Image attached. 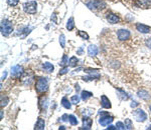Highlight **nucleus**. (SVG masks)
Listing matches in <instances>:
<instances>
[{
    "instance_id": "nucleus-29",
    "label": "nucleus",
    "mask_w": 151,
    "mask_h": 130,
    "mask_svg": "<svg viewBox=\"0 0 151 130\" xmlns=\"http://www.w3.org/2000/svg\"><path fill=\"white\" fill-rule=\"evenodd\" d=\"M116 127H117V129H120V130L126 129L125 128V124H124L123 122H120V121H118L116 123Z\"/></svg>"
},
{
    "instance_id": "nucleus-19",
    "label": "nucleus",
    "mask_w": 151,
    "mask_h": 130,
    "mask_svg": "<svg viewBox=\"0 0 151 130\" xmlns=\"http://www.w3.org/2000/svg\"><path fill=\"white\" fill-rule=\"evenodd\" d=\"M75 28V20H74V17H70V19L68 20L67 22V29L70 31Z\"/></svg>"
},
{
    "instance_id": "nucleus-12",
    "label": "nucleus",
    "mask_w": 151,
    "mask_h": 130,
    "mask_svg": "<svg viewBox=\"0 0 151 130\" xmlns=\"http://www.w3.org/2000/svg\"><path fill=\"white\" fill-rule=\"evenodd\" d=\"M151 0H136L135 5L140 8H147L148 6H150Z\"/></svg>"
},
{
    "instance_id": "nucleus-41",
    "label": "nucleus",
    "mask_w": 151,
    "mask_h": 130,
    "mask_svg": "<svg viewBox=\"0 0 151 130\" xmlns=\"http://www.w3.org/2000/svg\"><path fill=\"white\" fill-rule=\"evenodd\" d=\"M149 109H150V111H151V105H150V106H149Z\"/></svg>"
},
{
    "instance_id": "nucleus-33",
    "label": "nucleus",
    "mask_w": 151,
    "mask_h": 130,
    "mask_svg": "<svg viewBox=\"0 0 151 130\" xmlns=\"http://www.w3.org/2000/svg\"><path fill=\"white\" fill-rule=\"evenodd\" d=\"M68 70H69V67H64V68L62 69V70L60 71V75H63V74H65L68 72Z\"/></svg>"
},
{
    "instance_id": "nucleus-22",
    "label": "nucleus",
    "mask_w": 151,
    "mask_h": 130,
    "mask_svg": "<svg viewBox=\"0 0 151 130\" xmlns=\"http://www.w3.org/2000/svg\"><path fill=\"white\" fill-rule=\"evenodd\" d=\"M118 92L120 93L119 97H120L122 100H128V99H129V95H128L126 92H124L123 90H121V89H118Z\"/></svg>"
},
{
    "instance_id": "nucleus-4",
    "label": "nucleus",
    "mask_w": 151,
    "mask_h": 130,
    "mask_svg": "<svg viewBox=\"0 0 151 130\" xmlns=\"http://www.w3.org/2000/svg\"><path fill=\"white\" fill-rule=\"evenodd\" d=\"M23 9L28 14H35L37 11V3L36 1H27L24 3Z\"/></svg>"
},
{
    "instance_id": "nucleus-30",
    "label": "nucleus",
    "mask_w": 151,
    "mask_h": 130,
    "mask_svg": "<svg viewBox=\"0 0 151 130\" xmlns=\"http://www.w3.org/2000/svg\"><path fill=\"white\" fill-rule=\"evenodd\" d=\"M6 1L10 6H16L18 4L19 0H6Z\"/></svg>"
},
{
    "instance_id": "nucleus-21",
    "label": "nucleus",
    "mask_w": 151,
    "mask_h": 130,
    "mask_svg": "<svg viewBox=\"0 0 151 130\" xmlns=\"http://www.w3.org/2000/svg\"><path fill=\"white\" fill-rule=\"evenodd\" d=\"M69 121L70 125H78V123H79V121H78L77 117L75 116V115H69Z\"/></svg>"
},
{
    "instance_id": "nucleus-20",
    "label": "nucleus",
    "mask_w": 151,
    "mask_h": 130,
    "mask_svg": "<svg viewBox=\"0 0 151 130\" xmlns=\"http://www.w3.org/2000/svg\"><path fill=\"white\" fill-rule=\"evenodd\" d=\"M62 105L65 109H70V107H72V102H70L67 97H64L62 99Z\"/></svg>"
},
{
    "instance_id": "nucleus-26",
    "label": "nucleus",
    "mask_w": 151,
    "mask_h": 130,
    "mask_svg": "<svg viewBox=\"0 0 151 130\" xmlns=\"http://www.w3.org/2000/svg\"><path fill=\"white\" fill-rule=\"evenodd\" d=\"M78 61H79V60H78L77 57H75V56L70 57V61H69V63H70L69 65H70V67H75L76 65H77Z\"/></svg>"
},
{
    "instance_id": "nucleus-32",
    "label": "nucleus",
    "mask_w": 151,
    "mask_h": 130,
    "mask_svg": "<svg viewBox=\"0 0 151 130\" xmlns=\"http://www.w3.org/2000/svg\"><path fill=\"white\" fill-rule=\"evenodd\" d=\"M145 45L148 48H149V49H151V37L150 38H147V39L145 40Z\"/></svg>"
},
{
    "instance_id": "nucleus-10",
    "label": "nucleus",
    "mask_w": 151,
    "mask_h": 130,
    "mask_svg": "<svg viewBox=\"0 0 151 130\" xmlns=\"http://www.w3.org/2000/svg\"><path fill=\"white\" fill-rule=\"evenodd\" d=\"M106 18H107V20H108V22L111 24H116L120 21V18L114 13H108L106 16Z\"/></svg>"
},
{
    "instance_id": "nucleus-18",
    "label": "nucleus",
    "mask_w": 151,
    "mask_h": 130,
    "mask_svg": "<svg viewBox=\"0 0 151 130\" xmlns=\"http://www.w3.org/2000/svg\"><path fill=\"white\" fill-rule=\"evenodd\" d=\"M92 96H93V93L92 92H90V91H86V90H84V91H82V93H81V97H82V99L83 100H88L89 98H91Z\"/></svg>"
},
{
    "instance_id": "nucleus-27",
    "label": "nucleus",
    "mask_w": 151,
    "mask_h": 130,
    "mask_svg": "<svg viewBox=\"0 0 151 130\" xmlns=\"http://www.w3.org/2000/svg\"><path fill=\"white\" fill-rule=\"evenodd\" d=\"M78 34H79V36H81V37L83 38V39L89 40V34H88L87 32H85V31L79 30V32H78Z\"/></svg>"
},
{
    "instance_id": "nucleus-8",
    "label": "nucleus",
    "mask_w": 151,
    "mask_h": 130,
    "mask_svg": "<svg viewBox=\"0 0 151 130\" xmlns=\"http://www.w3.org/2000/svg\"><path fill=\"white\" fill-rule=\"evenodd\" d=\"M117 36H118V39L121 40V41H125V40H128L131 36L130 31L127 29H120L117 32Z\"/></svg>"
},
{
    "instance_id": "nucleus-3",
    "label": "nucleus",
    "mask_w": 151,
    "mask_h": 130,
    "mask_svg": "<svg viewBox=\"0 0 151 130\" xmlns=\"http://www.w3.org/2000/svg\"><path fill=\"white\" fill-rule=\"evenodd\" d=\"M86 5L89 7L91 10H98V9H103L106 7V3L101 0H90L86 3Z\"/></svg>"
},
{
    "instance_id": "nucleus-14",
    "label": "nucleus",
    "mask_w": 151,
    "mask_h": 130,
    "mask_svg": "<svg viewBox=\"0 0 151 130\" xmlns=\"http://www.w3.org/2000/svg\"><path fill=\"white\" fill-rule=\"evenodd\" d=\"M88 54H89L91 57L96 56V55L98 54V47L93 44L89 45V47H88Z\"/></svg>"
},
{
    "instance_id": "nucleus-37",
    "label": "nucleus",
    "mask_w": 151,
    "mask_h": 130,
    "mask_svg": "<svg viewBox=\"0 0 151 130\" xmlns=\"http://www.w3.org/2000/svg\"><path fill=\"white\" fill-rule=\"evenodd\" d=\"M108 129H117L116 126H112V125H110V126L108 127Z\"/></svg>"
},
{
    "instance_id": "nucleus-39",
    "label": "nucleus",
    "mask_w": 151,
    "mask_h": 130,
    "mask_svg": "<svg viewBox=\"0 0 151 130\" xmlns=\"http://www.w3.org/2000/svg\"><path fill=\"white\" fill-rule=\"evenodd\" d=\"M60 129H65V126H60Z\"/></svg>"
},
{
    "instance_id": "nucleus-2",
    "label": "nucleus",
    "mask_w": 151,
    "mask_h": 130,
    "mask_svg": "<svg viewBox=\"0 0 151 130\" xmlns=\"http://www.w3.org/2000/svg\"><path fill=\"white\" fill-rule=\"evenodd\" d=\"M0 30H1V34L3 36H9L13 31V25L8 19H3L1 21V25H0Z\"/></svg>"
},
{
    "instance_id": "nucleus-24",
    "label": "nucleus",
    "mask_w": 151,
    "mask_h": 130,
    "mask_svg": "<svg viewBox=\"0 0 151 130\" xmlns=\"http://www.w3.org/2000/svg\"><path fill=\"white\" fill-rule=\"evenodd\" d=\"M68 63H69V58H68V56L65 54L64 56H63V59L60 60V66H63V67H65V65H67Z\"/></svg>"
},
{
    "instance_id": "nucleus-9",
    "label": "nucleus",
    "mask_w": 151,
    "mask_h": 130,
    "mask_svg": "<svg viewBox=\"0 0 151 130\" xmlns=\"http://www.w3.org/2000/svg\"><path fill=\"white\" fill-rule=\"evenodd\" d=\"M136 29H137V31H139L140 33H143V34L149 33L151 31L150 26H147V25H145V24H141V23L136 24Z\"/></svg>"
},
{
    "instance_id": "nucleus-28",
    "label": "nucleus",
    "mask_w": 151,
    "mask_h": 130,
    "mask_svg": "<svg viewBox=\"0 0 151 130\" xmlns=\"http://www.w3.org/2000/svg\"><path fill=\"white\" fill-rule=\"evenodd\" d=\"M60 44L63 48L65 47V36L64 34H62L60 36Z\"/></svg>"
},
{
    "instance_id": "nucleus-7",
    "label": "nucleus",
    "mask_w": 151,
    "mask_h": 130,
    "mask_svg": "<svg viewBox=\"0 0 151 130\" xmlns=\"http://www.w3.org/2000/svg\"><path fill=\"white\" fill-rule=\"evenodd\" d=\"M23 73V68L20 65H14V66L11 67V77H14V78H19Z\"/></svg>"
},
{
    "instance_id": "nucleus-25",
    "label": "nucleus",
    "mask_w": 151,
    "mask_h": 130,
    "mask_svg": "<svg viewBox=\"0 0 151 130\" xmlns=\"http://www.w3.org/2000/svg\"><path fill=\"white\" fill-rule=\"evenodd\" d=\"M80 100H81V98H80L79 95H74L72 98H70V102L73 103V104H79L80 103Z\"/></svg>"
},
{
    "instance_id": "nucleus-16",
    "label": "nucleus",
    "mask_w": 151,
    "mask_h": 130,
    "mask_svg": "<svg viewBox=\"0 0 151 130\" xmlns=\"http://www.w3.org/2000/svg\"><path fill=\"white\" fill-rule=\"evenodd\" d=\"M137 95L139 96L141 99H143V100H149L150 99L149 93H148L146 90H138Z\"/></svg>"
},
{
    "instance_id": "nucleus-31",
    "label": "nucleus",
    "mask_w": 151,
    "mask_h": 130,
    "mask_svg": "<svg viewBox=\"0 0 151 130\" xmlns=\"http://www.w3.org/2000/svg\"><path fill=\"white\" fill-rule=\"evenodd\" d=\"M7 103H8V98L5 97V98H4V99H3V96H2V97H1V107L6 106Z\"/></svg>"
},
{
    "instance_id": "nucleus-11",
    "label": "nucleus",
    "mask_w": 151,
    "mask_h": 130,
    "mask_svg": "<svg viewBox=\"0 0 151 130\" xmlns=\"http://www.w3.org/2000/svg\"><path fill=\"white\" fill-rule=\"evenodd\" d=\"M92 124H93V120L90 117L84 116L83 117V129H91Z\"/></svg>"
},
{
    "instance_id": "nucleus-17",
    "label": "nucleus",
    "mask_w": 151,
    "mask_h": 130,
    "mask_svg": "<svg viewBox=\"0 0 151 130\" xmlns=\"http://www.w3.org/2000/svg\"><path fill=\"white\" fill-rule=\"evenodd\" d=\"M42 69L45 71H47V73H50V72H52L53 71V69H55V66L52 64V63H50V62H45V63H42Z\"/></svg>"
},
{
    "instance_id": "nucleus-36",
    "label": "nucleus",
    "mask_w": 151,
    "mask_h": 130,
    "mask_svg": "<svg viewBox=\"0 0 151 130\" xmlns=\"http://www.w3.org/2000/svg\"><path fill=\"white\" fill-rule=\"evenodd\" d=\"M6 75H7V72H6V71H4V73L2 74V79H4V78H5Z\"/></svg>"
},
{
    "instance_id": "nucleus-13",
    "label": "nucleus",
    "mask_w": 151,
    "mask_h": 130,
    "mask_svg": "<svg viewBox=\"0 0 151 130\" xmlns=\"http://www.w3.org/2000/svg\"><path fill=\"white\" fill-rule=\"evenodd\" d=\"M101 103H102V107L103 108H107V109H109V108L112 107L110 100H109V98L107 97L106 95L101 96Z\"/></svg>"
},
{
    "instance_id": "nucleus-1",
    "label": "nucleus",
    "mask_w": 151,
    "mask_h": 130,
    "mask_svg": "<svg viewBox=\"0 0 151 130\" xmlns=\"http://www.w3.org/2000/svg\"><path fill=\"white\" fill-rule=\"evenodd\" d=\"M48 89V81L45 77H40L36 80L35 83V90L38 93H45Z\"/></svg>"
},
{
    "instance_id": "nucleus-23",
    "label": "nucleus",
    "mask_w": 151,
    "mask_h": 130,
    "mask_svg": "<svg viewBox=\"0 0 151 130\" xmlns=\"http://www.w3.org/2000/svg\"><path fill=\"white\" fill-rule=\"evenodd\" d=\"M125 128L126 129H133V123L132 121H131V119L129 118H126L125 119Z\"/></svg>"
},
{
    "instance_id": "nucleus-5",
    "label": "nucleus",
    "mask_w": 151,
    "mask_h": 130,
    "mask_svg": "<svg viewBox=\"0 0 151 130\" xmlns=\"http://www.w3.org/2000/svg\"><path fill=\"white\" fill-rule=\"evenodd\" d=\"M100 114H101V117L99 119V123L102 126H107V125L113 122V117L109 116V114L107 112H100Z\"/></svg>"
},
{
    "instance_id": "nucleus-38",
    "label": "nucleus",
    "mask_w": 151,
    "mask_h": 130,
    "mask_svg": "<svg viewBox=\"0 0 151 130\" xmlns=\"http://www.w3.org/2000/svg\"><path fill=\"white\" fill-rule=\"evenodd\" d=\"M82 52H83V48L81 47L79 50H78V53H79V54H82Z\"/></svg>"
},
{
    "instance_id": "nucleus-40",
    "label": "nucleus",
    "mask_w": 151,
    "mask_h": 130,
    "mask_svg": "<svg viewBox=\"0 0 151 130\" xmlns=\"http://www.w3.org/2000/svg\"><path fill=\"white\" fill-rule=\"evenodd\" d=\"M3 118V111H1V119Z\"/></svg>"
},
{
    "instance_id": "nucleus-35",
    "label": "nucleus",
    "mask_w": 151,
    "mask_h": 130,
    "mask_svg": "<svg viewBox=\"0 0 151 130\" xmlns=\"http://www.w3.org/2000/svg\"><path fill=\"white\" fill-rule=\"evenodd\" d=\"M68 119H69V115H68V114H64V115H63V116H62V120H63V121H68Z\"/></svg>"
},
{
    "instance_id": "nucleus-15",
    "label": "nucleus",
    "mask_w": 151,
    "mask_h": 130,
    "mask_svg": "<svg viewBox=\"0 0 151 130\" xmlns=\"http://www.w3.org/2000/svg\"><path fill=\"white\" fill-rule=\"evenodd\" d=\"M45 128V119L42 118H38L37 121H36L35 123V129H37V130H43Z\"/></svg>"
},
{
    "instance_id": "nucleus-6",
    "label": "nucleus",
    "mask_w": 151,
    "mask_h": 130,
    "mask_svg": "<svg viewBox=\"0 0 151 130\" xmlns=\"http://www.w3.org/2000/svg\"><path fill=\"white\" fill-rule=\"evenodd\" d=\"M133 115L138 122H144L147 119V114L144 112V110L140 109V108L139 109H136L135 111H133Z\"/></svg>"
},
{
    "instance_id": "nucleus-34",
    "label": "nucleus",
    "mask_w": 151,
    "mask_h": 130,
    "mask_svg": "<svg viewBox=\"0 0 151 130\" xmlns=\"http://www.w3.org/2000/svg\"><path fill=\"white\" fill-rule=\"evenodd\" d=\"M130 105H131V107H132V108H135V107H137L138 105H139V103H138L137 101L133 100L132 102H131V104H130Z\"/></svg>"
}]
</instances>
